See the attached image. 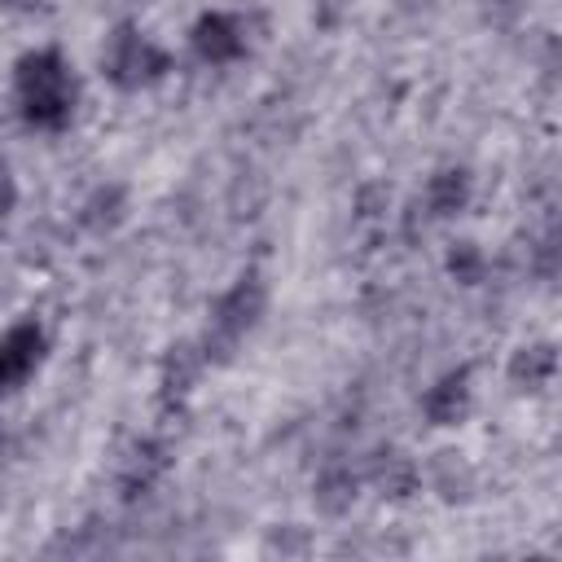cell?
<instances>
[{
    "instance_id": "obj_7",
    "label": "cell",
    "mask_w": 562,
    "mask_h": 562,
    "mask_svg": "<svg viewBox=\"0 0 562 562\" xmlns=\"http://www.w3.org/2000/svg\"><path fill=\"white\" fill-rule=\"evenodd\" d=\"M167 470V448L162 443H140L127 465H123V496H145Z\"/></svg>"
},
{
    "instance_id": "obj_3",
    "label": "cell",
    "mask_w": 562,
    "mask_h": 562,
    "mask_svg": "<svg viewBox=\"0 0 562 562\" xmlns=\"http://www.w3.org/2000/svg\"><path fill=\"white\" fill-rule=\"evenodd\" d=\"M263 316V281L259 277H241L211 312V338H206V351H233L250 329L255 321Z\"/></svg>"
},
{
    "instance_id": "obj_4",
    "label": "cell",
    "mask_w": 562,
    "mask_h": 562,
    "mask_svg": "<svg viewBox=\"0 0 562 562\" xmlns=\"http://www.w3.org/2000/svg\"><path fill=\"white\" fill-rule=\"evenodd\" d=\"M40 356H44V329H40L35 321L13 325V329L0 338V395H4V391H18V386L35 373Z\"/></svg>"
},
{
    "instance_id": "obj_12",
    "label": "cell",
    "mask_w": 562,
    "mask_h": 562,
    "mask_svg": "<svg viewBox=\"0 0 562 562\" xmlns=\"http://www.w3.org/2000/svg\"><path fill=\"white\" fill-rule=\"evenodd\" d=\"M448 268H452L461 281H474V272H479V255H474L470 246H461V250L448 259Z\"/></svg>"
},
{
    "instance_id": "obj_10",
    "label": "cell",
    "mask_w": 562,
    "mask_h": 562,
    "mask_svg": "<svg viewBox=\"0 0 562 562\" xmlns=\"http://www.w3.org/2000/svg\"><path fill=\"white\" fill-rule=\"evenodd\" d=\"M193 369H198V360L189 356V347H171L167 369H162V395H167V400H171V395H184L189 382H193Z\"/></svg>"
},
{
    "instance_id": "obj_5",
    "label": "cell",
    "mask_w": 562,
    "mask_h": 562,
    "mask_svg": "<svg viewBox=\"0 0 562 562\" xmlns=\"http://www.w3.org/2000/svg\"><path fill=\"white\" fill-rule=\"evenodd\" d=\"M193 48L202 61L211 66H224V61H237L246 53V26L233 18V13H202L198 26H193Z\"/></svg>"
},
{
    "instance_id": "obj_2",
    "label": "cell",
    "mask_w": 562,
    "mask_h": 562,
    "mask_svg": "<svg viewBox=\"0 0 562 562\" xmlns=\"http://www.w3.org/2000/svg\"><path fill=\"white\" fill-rule=\"evenodd\" d=\"M167 53L158 44H149L136 26H119L110 35V48H105V75L119 83V88H145L154 79L167 75Z\"/></svg>"
},
{
    "instance_id": "obj_9",
    "label": "cell",
    "mask_w": 562,
    "mask_h": 562,
    "mask_svg": "<svg viewBox=\"0 0 562 562\" xmlns=\"http://www.w3.org/2000/svg\"><path fill=\"white\" fill-rule=\"evenodd\" d=\"M465 198H470V176L465 171H439V176H430V184H426V206H430V215H457L461 206H465Z\"/></svg>"
},
{
    "instance_id": "obj_13",
    "label": "cell",
    "mask_w": 562,
    "mask_h": 562,
    "mask_svg": "<svg viewBox=\"0 0 562 562\" xmlns=\"http://www.w3.org/2000/svg\"><path fill=\"white\" fill-rule=\"evenodd\" d=\"M9 206H13V180H9V171L0 167V215H9Z\"/></svg>"
},
{
    "instance_id": "obj_1",
    "label": "cell",
    "mask_w": 562,
    "mask_h": 562,
    "mask_svg": "<svg viewBox=\"0 0 562 562\" xmlns=\"http://www.w3.org/2000/svg\"><path fill=\"white\" fill-rule=\"evenodd\" d=\"M18 105H22V119L31 127H44V132H57L70 123V110H75V83H70V70L61 61L57 48H40V53H26L18 61Z\"/></svg>"
},
{
    "instance_id": "obj_11",
    "label": "cell",
    "mask_w": 562,
    "mask_h": 562,
    "mask_svg": "<svg viewBox=\"0 0 562 562\" xmlns=\"http://www.w3.org/2000/svg\"><path fill=\"white\" fill-rule=\"evenodd\" d=\"M378 479H382V487L395 492V496H404V492L413 487V470H408V461L395 457V452H386V465L378 470Z\"/></svg>"
},
{
    "instance_id": "obj_6",
    "label": "cell",
    "mask_w": 562,
    "mask_h": 562,
    "mask_svg": "<svg viewBox=\"0 0 562 562\" xmlns=\"http://www.w3.org/2000/svg\"><path fill=\"white\" fill-rule=\"evenodd\" d=\"M470 408V369H457V373H443L430 391H426V417L435 426H452L461 422Z\"/></svg>"
},
{
    "instance_id": "obj_8",
    "label": "cell",
    "mask_w": 562,
    "mask_h": 562,
    "mask_svg": "<svg viewBox=\"0 0 562 562\" xmlns=\"http://www.w3.org/2000/svg\"><path fill=\"white\" fill-rule=\"evenodd\" d=\"M553 369H558V356H553L549 342H540V347H522V351L514 356L509 378H514V386H522V391H540V386L553 378Z\"/></svg>"
}]
</instances>
